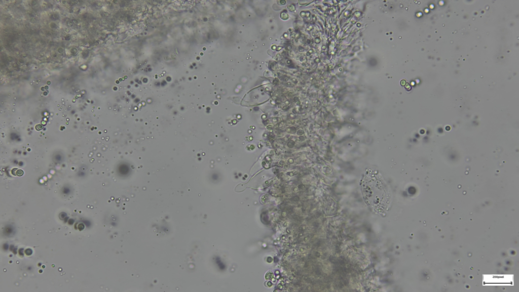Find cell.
Segmentation results:
<instances>
[{
    "label": "cell",
    "mask_w": 519,
    "mask_h": 292,
    "mask_svg": "<svg viewBox=\"0 0 519 292\" xmlns=\"http://www.w3.org/2000/svg\"><path fill=\"white\" fill-rule=\"evenodd\" d=\"M360 187L365 202L373 211L384 214L389 210L392 202L391 191L378 171L367 169Z\"/></svg>",
    "instance_id": "6da1fadb"
}]
</instances>
